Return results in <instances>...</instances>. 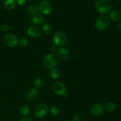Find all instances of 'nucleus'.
Masks as SVG:
<instances>
[{
	"instance_id": "f257e3e1",
	"label": "nucleus",
	"mask_w": 121,
	"mask_h": 121,
	"mask_svg": "<svg viewBox=\"0 0 121 121\" xmlns=\"http://www.w3.org/2000/svg\"><path fill=\"white\" fill-rule=\"evenodd\" d=\"M95 6L97 11L102 14L110 13L112 7V4L109 0H96Z\"/></svg>"
},
{
	"instance_id": "f03ea898",
	"label": "nucleus",
	"mask_w": 121,
	"mask_h": 121,
	"mask_svg": "<svg viewBox=\"0 0 121 121\" xmlns=\"http://www.w3.org/2000/svg\"><path fill=\"white\" fill-rule=\"evenodd\" d=\"M110 24V20L106 15H102L98 17L95 21V27L99 31L105 30Z\"/></svg>"
},
{
	"instance_id": "7ed1b4c3",
	"label": "nucleus",
	"mask_w": 121,
	"mask_h": 121,
	"mask_svg": "<svg viewBox=\"0 0 121 121\" xmlns=\"http://www.w3.org/2000/svg\"><path fill=\"white\" fill-rule=\"evenodd\" d=\"M57 60L55 56L52 53H48L45 55L43 59V64L47 69H53L56 66Z\"/></svg>"
},
{
	"instance_id": "20e7f679",
	"label": "nucleus",
	"mask_w": 121,
	"mask_h": 121,
	"mask_svg": "<svg viewBox=\"0 0 121 121\" xmlns=\"http://www.w3.org/2000/svg\"><path fill=\"white\" fill-rule=\"evenodd\" d=\"M67 41V37L65 33L61 31H58L53 35V42L54 45L57 47H61L65 46Z\"/></svg>"
},
{
	"instance_id": "39448f33",
	"label": "nucleus",
	"mask_w": 121,
	"mask_h": 121,
	"mask_svg": "<svg viewBox=\"0 0 121 121\" xmlns=\"http://www.w3.org/2000/svg\"><path fill=\"white\" fill-rule=\"evenodd\" d=\"M48 111V107L44 104H40L35 106L34 110V115L35 118H42L46 115Z\"/></svg>"
},
{
	"instance_id": "423d86ee",
	"label": "nucleus",
	"mask_w": 121,
	"mask_h": 121,
	"mask_svg": "<svg viewBox=\"0 0 121 121\" xmlns=\"http://www.w3.org/2000/svg\"><path fill=\"white\" fill-rule=\"evenodd\" d=\"M39 12L43 15H48L52 11V5L48 0H43L39 6Z\"/></svg>"
},
{
	"instance_id": "0eeeda50",
	"label": "nucleus",
	"mask_w": 121,
	"mask_h": 121,
	"mask_svg": "<svg viewBox=\"0 0 121 121\" xmlns=\"http://www.w3.org/2000/svg\"><path fill=\"white\" fill-rule=\"evenodd\" d=\"M53 91L56 95L63 96L66 93V86L60 82H57L53 85Z\"/></svg>"
},
{
	"instance_id": "6e6552de",
	"label": "nucleus",
	"mask_w": 121,
	"mask_h": 121,
	"mask_svg": "<svg viewBox=\"0 0 121 121\" xmlns=\"http://www.w3.org/2000/svg\"><path fill=\"white\" fill-rule=\"evenodd\" d=\"M4 41L6 46L9 47H14L18 43V38L13 34H6L4 38Z\"/></svg>"
},
{
	"instance_id": "1a4fd4ad",
	"label": "nucleus",
	"mask_w": 121,
	"mask_h": 121,
	"mask_svg": "<svg viewBox=\"0 0 121 121\" xmlns=\"http://www.w3.org/2000/svg\"><path fill=\"white\" fill-rule=\"evenodd\" d=\"M27 33L30 37L34 39H38L41 35V31L36 26H31L27 30Z\"/></svg>"
},
{
	"instance_id": "9d476101",
	"label": "nucleus",
	"mask_w": 121,
	"mask_h": 121,
	"mask_svg": "<svg viewBox=\"0 0 121 121\" xmlns=\"http://www.w3.org/2000/svg\"><path fill=\"white\" fill-rule=\"evenodd\" d=\"M105 107L102 104H95L91 107V112L95 117H99L104 113Z\"/></svg>"
},
{
	"instance_id": "9b49d317",
	"label": "nucleus",
	"mask_w": 121,
	"mask_h": 121,
	"mask_svg": "<svg viewBox=\"0 0 121 121\" xmlns=\"http://www.w3.org/2000/svg\"><path fill=\"white\" fill-rule=\"evenodd\" d=\"M39 91L35 87H31L27 89L25 93L26 99L29 100H34L39 98Z\"/></svg>"
},
{
	"instance_id": "f8f14e48",
	"label": "nucleus",
	"mask_w": 121,
	"mask_h": 121,
	"mask_svg": "<svg viewBox=\"0 0 121 121\" xmlns=\"http://www.w3.org/2000/svg\"><path fill=\"white\" fill-rule=\"evenodd\" d=\"M30 21L34 25H41L44 22V18L40 13L31 15L30 17Z\"/></svg>"
},
{
	"instance_id": "ddd939ff",
	"label": "nucleus",
	"mask_w": 121,
	"mask_h": 121,
	"mask_svg": "<svg viewBox=\"0 0 121 121\" xmlns=\"http://www.w3.org/2000/svg\"><path fill=\"white\" fill-rule=\"evenodd\" d=\"M57 56L60 60L65 61L68 59L69 53L66 48H60L58 49L57 52Z\"/></svg>"
},
{
	"instance_id": "4468645a",
	"label": "nucleus",
	"mask_w": 121,
	"mask_h": 121,
	"mask_svg": "<svg viewBox=\"0 0 121 121\" xmlns=\"http://www.w3.org/2000/svg\"><path fill=\"white\" fill-rule=\"evenodd\" d=\"M2 4L5 9L13 10L16 6V2L14 0H2Z\"/></svg>"
},
{
	"instance_id": "2eb2a0df",
	"label": "nucleus",
	"mask_w": 121,
	"mask_h": 121,
	"mask_svg": "<svg viewBox=\"0 0 121 121\" xmlns=\"http://www.w3.org/2000/svg\"><path fill=\"white\" fill-rule=\"evenodd\" d=\"M109 18L112 21L114 22L119 21L121 18V14L118 10H113L110 12Z\"/></svg>"
},
{
	"instance_id": "dca6fc26",
	"label": "nucleus",
	"mask_w": 121,
	"mask_h": 121,
	"mask_svg": "<svg viewBox=\"0 0 121 121\" xmlns=\"http://www.w3.org/2000/svg\"><path fill=\"white\" fill-rule=\"evenodd\" d=\"M27 12L31 15L39 13V7L36 4H31L27 8Z\"/></svg>"
},
{
	"instance_id": "f3484780",
	"label": "nucleus",
	"mask_w": 121,
	"mask_h": 121,
	"mask_svg": "<svg viewBox=\"0 0 121 121\" xmlns=\"http://www.w3.org/2000/svg\"><path fill=\"white\" fill-rule=\"evenodd\" d=\"M30 110L27 105H24L21 106L19 109V113L20 115L22 117H26L29 115Z\"/></svg>"
},
{
	"instance_id": "a211bd4d",
	"label": "nucleus",
	"mask_w": 121,
	"mask_h": 121,
	"mask_svg": "<svg viewBox=\"0 0 121 121\" xmlns=\"http://www.w3.org/2000/svg\"><path fill=\"white\" fill-rule=\"evenodd\" d=\"M49 75L52 79H59L60 76V71L58 69L53 68L50 70L49 72Z\"/></svg>"
},
{
	"instance_id": "6ab92c4d",
	"label": "nucleus",
	"mask_w": 121,
	"mask_h": 121,
	"mask_svg": "<svg viewBox=\"0 0 121 121\" xmlns=\"http://www.w3.org/2000/svg\"><path fill=\"white\" fill-rule=\"evenodd\" d=\"M52 26L49 23H44L42 26V31L46 34H49L52 32Z\"/></svg>"
},
{
	"instance_id": "aec40b11",
	"label": "nucleus",
	"mask_w": 121,
	"mask_h": 121,
	"mask_svg": "<svg viewBox=\"0 0 121 121\" xmlns=\"http://www.w3.org/2000/svg\"><path fill=\"white\" fill-rule=\"evenodd\" d=\"M116 108V105L113 102H108L105 106V109L109 112H113Z\"/></svg>"
},
{
	"instance_id": "412c9836",
	"label": "nucleus",
	"mask_w": 121,
	"mask_h": 121,
	"mask_svg": "<svg viewBox=\"0 0 121 121\" xmlns=\"http://www.w3.org/2000/svg\"><path fill=\"white\" fill-rule=\"evenodd\" d=\"M48 111H49L50 114V115H52V117H57V116L59 115V109H58L56 107V106H51V107L49 109H48Z\"/></svg>"
},
{
	"instance_id": "4be33fe9",
	"label": "nucleus",
	"mask_w": 121,
	"mask_h": 121,
	"mask_svg": "<svg viewBox=\"0 0 121 121\" xmlns=\"http://www.w3.org/2000/svg\"><path fill=\"white\" fill-rule=\"evenodd\" d=\"M43 81L40 78H37L34 81V85L35 88H41L43 86Z\"/></svg>"
},
{
	"instance_id": "5701e85b",
	"label": "nucleus",
	"mask_w": 121,
	"mask_h": 121,
	"mask_svg": "<svg viewBox=\"0 0 121 121\" xmlns=\"http://www.w3.org/2000/svg\"><path fill=\"white\" fill-rule=\"evenodd\" d=\"M18 44L21 47H26L28 45V40L26 38H21L18 40Z\"/></svg>"
},
{
	"instance_id": "b1692460",
	"label": "nucleus",
	"mask_w": 121,
	"mask_h": 121,
	"mask_svg": "<svg viewBox=\"0 0 121 121\" xmlns=\"http://www.w3.org/2000/svg\"><path fill=\"white\" fill-rule=\"evenodd\" d=\"M0 30L4 32H7L9 30V26L6 23H4L0 26Z\"/></svg>"
},
{
	"instance_id": "393cba45",
	"label": "nucleus",
	"mask_w": 121,
	"mask_h": 121,
	"mask_svg": "<svg viewBox=\"0 0 121 121\" xmlns=\"http://www.w3.org/2000/svg\"><path fill=\"white\" fill-rule=\"evenodd\" d=\"M73 121H83L82 118L80 115H74L73 118Z\"/></svg>"
},
{
	"instance_id": "a878e982",
	"label": "nucleus",
	"mask_w": 121,
	"mask_h": 121,
	"mask_svg": "<svg viewBox=\"0 0 121 121\" xmlns=\"http://www.w3.org/2000/svg\"><path fill=\"white\" fill-rule=\"evenodd\" d=\"M50 51L52 52V53H56V52L57 53V52L58 50V48L57 46H56L55 45H54V46H52V47H50Z\"/></svg>"
},
{
	"instance_id": "bb28decb",
	"label": "nucleus",
	"mask_w": 121,
	"mask_h": 121,
	"mask_svg": "<svg viewBox=\"0 0 121 121\" xmlns=\"http://www.w3.org/2000/svg\"><path fill=\"white\" fill-rule=\"evenodd\" d=\"M15 2L19 5H24L26 4V0H16Z\"/></svg>"
},
{
	"instance_id": "cd10ccee",
	"label": "nucleus",
	"mask_w": 121,
	"mask_h": 121,
	"mask_svg": "<svg viewBox=\"0 0 121 121\" xmlns=\"http://www.w3.org/2000/svg\"><path fill=\"white\" fill-rule=\"evenodd\" d=\"M117 28L119 30L121 31V21H119L118 24H117Z\"/></svg>"
},
{
	"instance_id": "c85d7f7f",
	"label": "nucleus",
	"mask_w": 121,
	"mask_h": 121,
	"mask_svg": "<svg viewBox=\"0 0 121 121\" xmlns=\"http://www.w3.org/2000/svg\"><path fill=\"white\" fill-rule=\"evenodd\" d=\"M20 121H32L31 120V119H30V118H22V119H21Z\"/></svg>"
},
{
	"instance_id": "c756f323",
	"label": "nucleus",
	"mask_w": 121,
	"mask_h": 121,
	"mask_svg": "<svg viewBox=\"0 0 121 121\" xmlns=\"http://www.w3.org/2000/svg\"><path fill=\"white\" fill-rule=\"evenodd\" d=\"M118 2H119L120 4H121V0H118Z\"/></svg>"
}]
</instances>
